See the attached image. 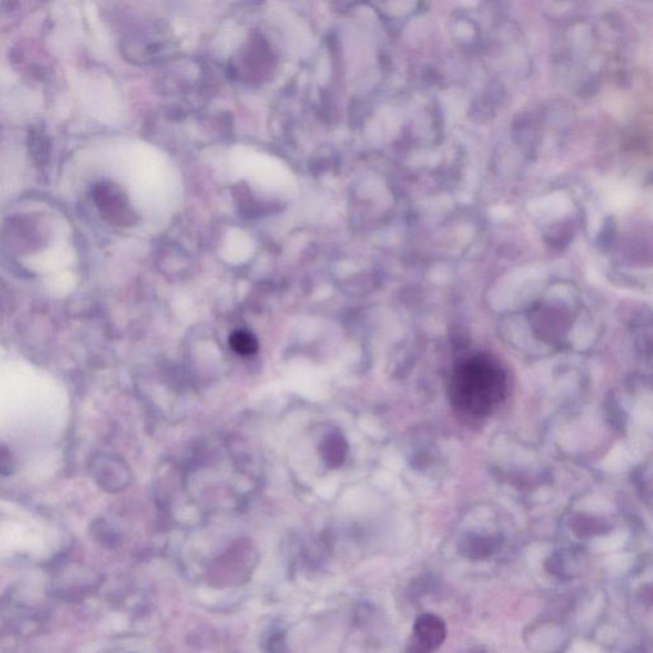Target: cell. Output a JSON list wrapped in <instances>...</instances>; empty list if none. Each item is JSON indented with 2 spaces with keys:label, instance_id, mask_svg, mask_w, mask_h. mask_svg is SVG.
<instances>
[{
  "label": "cell",
  "instance_id": "obj_1",
  "mask_svg": "<svg viewBox=\"0 0 653 653\" xmlns=\"http://www.w3.org/2000/svg\"><path fill=\"white\" fill-rule=\"evenodd\" d=\"M449 392L457 410L471 416H487L505 397L507 377L490 356L475 355L454 369Z\"/></svg>",
  "mask_w": 653,
  "mask_h": 653
},
{
  "label": "cell",
  "instance_id": "obj_2",
  "mask_svg": "<svg viewBox=\"0 0 653 653\" xmlns=\"http://www.w3.org/2000/svg\"><path fill=\"white\" fill-rule=\"evenodd\" d=\"M446 638L444 622L433 615L417 619L414 628V639L410 653H431L442 644Z\"/></svg>",
  "mask_w": 653,
  "mask_h": 653
},
{
  "label": "cell",
  "instance_id": "obj_3",
  "mask_svg": "<svg viewBox=\"0 0 653 653\" xmlns=\"http://www.w3.org/2000/svg\"><path fill=\"white\" fill-rule=\"evenodd\" d=\"M323 457L330 466H340L345 460L347 444L343 441L342 436H330L323 444Z\"/></svg>",
  "mask_w": 653,
  "mask_h": 653
},
{
  "label": "cell",
  "instance_id": "obj_4",
  "mask_svg": "<svg viewBox=\"0 0 653 653\" xmlns=\"http://www.w3.org/2000/svg\"><path fill=\"white\" fill-rule=\"evenodd\" d=\"M229 343L231 349L243 356L255 354L258 350L257 338L248 330H239L232 332L229 338Z\"/></svg>",
  "mask_w": 653,
  "mask_h": 653
}]
</instances>
